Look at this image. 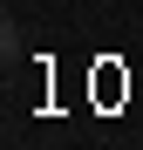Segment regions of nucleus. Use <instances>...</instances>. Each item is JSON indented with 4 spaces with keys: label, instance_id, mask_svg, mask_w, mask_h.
<instances>
[]
</instances>
